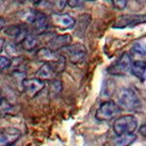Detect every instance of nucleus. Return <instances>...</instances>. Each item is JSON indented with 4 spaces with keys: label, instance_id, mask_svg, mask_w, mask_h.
I'll list each match as a JSON object with an SVG mask.
<instances>
[{
    "label": "nucleus",
    "instance_id": "f257e3e1",
    "mask_svg": "<svg viewBox=\"0 0 146 146\" xmlns=\"http://www.w3.org/2000/svg\"><path fill=\"white\" fill-rule=\"evenodd\" d=\"M119 105L129 111H136L141 107V101L135 91L129 88H123L117 95Z\"/></svg>",
    "mask_w": 146,
    "mask_h": 146
},
{
    "label": "nucleus",
    "instance_id": "f03ea898",
    "mask_svg": "<svg viewBox=\"0 0 146 146\" xmlns=\"http://www.w3.org/2000/svg\"><path fill=\"white\" fill-rule=\"evenodd\" d=\"M138 121L133 115H123L116 119L113 123V131L117 135L133 133L137 129Z\"/></svg>",
    "mask_w": 146,
    "mask_h": 146
},
{
    "label": "nucleus",
    "instance_id": "7ed1b4c3",
    "mask_svg": "<svg viewBox=\"0 0 146 146\" xmlns=\"http://www.w3.org/2000/svg\"><path fill=\"white\" fill-rule=\"evenodd\" d=\"M121 106L113 100H108L101 103L96 112V119L100 122L110 121L121 113Z\"/></svg>",
    "mask_w": 146,
    "mask_h": 146
},
{
    "label": "nucleus",
    "instance_id": "20e7f679",
    "mask_svg": "<svg viewBox=\"0 0 146 146\" xmlns=\"http://www.w3.org/2000/svg\"><path fill=\"white\" fill-rule=\"evenodd\" d=\"M146 23V14L143 15H122L116 19L113 23V28H129L135 25Z\"/></svg>",
    "mask_w": 146,
    "mask_h": 146
},
{
    "label": "nucleus",
    "instance_id": "39448f33",
    "mask_svg": "<svg viewBox=\"0 0 146 146\" xmlns=\"http://www.w3.org/2000/svg\"><path fill=\"white\" fill-rule=\"evenodd\" d=\"M64 56L69 58L70 62L74 63V64H78L84 62L85 58L87 56V50L86 48L80 43L71 44V45L67 46L62 50Z\"/></svg>",
    "mask_w": 146,
    "mask_h": 146
},
{
    "label": "nucleus",
    "instance_id": "423d86ee",
    "mask_svg": "<svg viewBox=\"0 0 146 146\" xmlns=\"http://www.w3.org/2000/svg\"><path fill=\"white\" fill-rule=\"evenodd\" d=\"M49 22L52 27H56L60 30L70 29L76 25V21L68 14L53 13L49 17Z\"/></svg>",
    "mask_w": 146,
    "mask_h": 146
},
{
    "label": "nucleus",
    "instance_id": "0eeeda50",
    "mask_svg": "<svg viewBox=\"0 0 146 146\" xmlns=\"http://www.w3.org/2000/svg\"><path fill=\"white\" fill-rule=\"evenodd\" d=\"M133 62L129 53H124L114 64L108 68V72L111 75H126L131 71Z\"/></svg>",
    "mask_w": 146,
    "mask_h": 146
},
{
    "label": "nucleus",
    "instance_id": "6e6552de",
    "mask_svg": "<svg viewBox=\"0 0 146 146\" xmlns=\"http://www.w3.org/2000/svg\"><path fill=\"white\" fill-rule=\"evenodd\" d=\"M23 87L25 94L29 98H35L45 87V81L38 78L25 79L23 81Z\"/></svg>",
    "mask_w": 146,
    "mask_h": 146
},
{
    "label": "nucleus",
    "instance_id": "1a4fd4ad",
    "mask_svg": "<svg viewBox=\"0 0 146 146\" xmlns=\"http://www.w3.org/2000/svg\"><path fill=\"white\" fill-rule=\"evenodd\" d=\"M31 25L36 33L43 34L44 32L48 30V28L51 25L50 22H49V18L47 17L43 12L35 11V15L33 21L31 23Z\"/></svg>",
    "mask_w": 146,
    "mask_h": 146
},
{
    "label": "nucleus",
    "instance_id": "9d476101",
    "mask_svg": "<svg viewBox=\"0 0 146 146\" xmlns=\"http://www.w3.org/2000/svg\"><path fill=\"white\" fill-rule=\"evenodd\" d=\"M35 56L40 60V62H43L44 63H50V64L54 65L56 64L58 60L62 58V55H60L56 52H54L51 50L50 48H41L35 54Z\"/></svg>",
    "mask_w": 146,
    "mask_h": 146
},
{
    "label": "nucleus",
    "instance_id": "9b49d317",
    "mask_svg": "<svg viewBox=\"0 0 146 146\" xmlns=\"http://www.w3.org/2000/svg\"><path fill=\"white\" fill-rule=\"evenodd\" d=\"M72 44V37L69 34H62L53 37L48 41V48L54 52H58L60 50H63L67 46Z\"/></svg>",
    "mask_w": 146,
    "mask_h": 146
},
{
    "label": "nucleus",
    "instance_id": "f8f14e48",
    "mask_svg": "<svg viewBox=\"0 0 146 146\" xmlns=\"http://www.w3.org/2000/svg\"><path fill=\"white\" fill-rule=\"evenodd\" d=\"M21 136V131L15 128H6L0 133V144L1 146L14 145Z\"/></svg>",
    "mask_w": 146,
    "mask_h": 146
},
{
    "label": "nucleus",
    "instance_id": "ddd939ff",
    "mask_svg": "<svg viewBox=\"0 0 146 146\" xmlns=\"http://www.w3.org/2000/svg\"><path fill=\"white\" fill-rule=\"evenodd\" d=\"M4 33L7 36L11 37L15 40L16 44H22L23 41L27 37V35L29 34L27 31V29L21 25H11V27H7L4 30Z\"/></svg>",
    "mask_w": 146,
    "mask_h": 146
},
{
    "label": "nucleus",
    "instance_id": "4468645a",
    "mask_svg": "<svg viewBox=\"0 0 146 146\" xmlns=\"http://www.w3.org/2000/svg\"><path fill=\"white\" fill-rule=\"evenodd\" d=\"M58 75L56 72L55 68L50 63H44L42 66L39 67V69L36 72V78L43 81H48V80H52L53 81L55 77Z\"/></svg>",
    "mask_w": 146,
    "mask_h": 146
},
{
    "label": "nucleus",
    "instance_id": "2eb2a0df",
    "mask_svg": "<svg viewBox=\"0 0 146 146\" xmlns=\"http://www.w3.org/2000/svg\"><path fill=\"white\" fill-rule=\"evenodd\" d=\"M131 72L133 76L140 80L146 79V62L144 60H135L133 62Z\"/></svg>",
    "mask_w": 146,
    "mask_h": 146
},
{
    "label": "nucleus",
    "instance_id": "dca6fc26",
    "mask_svg": "<svg viewBox=\"0 0 146 146\" xmlns=\"http://www.w3.org/2000/svg\"><path fill=\"white\" fill-rule=\"evenodd\" d=\"M136 139V135L135 133H129V135H119L113 140V146H129Z\"/></svg>",
    "mask_w": 146,
    "mask_h": 146
},
{
    "label": "nucleus",
    "instance_id": "f3484780",
    "mask_svg": "<svg viewBox=\"0 0 146 146\" xmlns=\"http://www.w3.org/2000/svg\"><path fill=\"white\" fill-rule=\"evenodd\" d=\"M22 48L25 51H32L36 48V46L38 45V39H37L36 35L33 34H28L27 37L23 41V43L21 44Z\"/></svg>",
    "mask_w": 146,
    "mask_h": 146
},
{
    "label": "nucleus",
    "instance_id": "a211bd4d",
    "mask_svg": "<svg viewBox=\"0 0 146 146\" xmlns=\"http://www.w3.org/2000/svg\"><path fill=\"white\" fill-rule=\"evenodd\" d=\"M62 90V84L60 80H55L54 79L51 83L50 86V95L52 96H58V94Z\"/></svg>",
    "mask_w": 146,
    "mask_h": 146
},
{
    "label": "nucleus",
    "instance_id": "6ab92c4d",
    "mask_svg": "<svg viewBox=\"0 0 146 146\" xmlns=\"http://www.w3.org/2000/svg\"><path fill=\"white\" fill-rule=\"evenodd\" d=\"M53 5L56 13H60L68 5V0H53Z\"/></svg>",
    "mask_w": 146,
    "mask_h": 146
},
{
    "label": "nucleus",
    "instance_id": "aec40b11",
    "mask_svg": "<svg viewBox=\"0 0 146 146\" xmlns=\"http://www.w3.org/2000/svg\"><path fill=\"white\" fill-rule=\"evenodd\" d=\"M133 51L139 55H146V44L141 42H136L133 47Z\"/></svg>",
    "mask_w": 146,
    "mask_h": 146
},
{
    "label": "nucleus",
    "instance_id": "412c9836",
    "mask_svg": "<svg viewBox=\"0 0 146 146\" xmlns=\"http://www.w3.org/2000/svg\"><path fill=\"white\" fill-rule=\"evenodd\" d=\"M5 51L11 56H17L19 55L17 45H15V44H7L5 46Z\"/></svg>",
    "mask_w": 146,
    "mask_h": 146
},
{
    "label": "nucleus",
    "instance_id": "4be33fe9",
    "mask_svg": "<svg viewBox=\"0 0 146 146\" xmlns=\"http://www.w3.org/2000/svg\"><path fill=\"white\" fill-rule=\"evenodd\" d=\"M112 5L117 10H123L127 7L128 4V0H111Z\"/></svg>",
    "mask_w": 146,
    "mask_h": 146
},
{
    "label": "nucleus",
    "instance_id": "5701e85b",
    "mask_svg": "<svg viewBox=\"0 0 146 146\" xmlns=\"http://www.w3.org/2000/svg\"><path fill=\"white\" fill-rule=\"evenodd\" d=\"M11 65V60L6 56H2L0 58V66H1V71L5 70L7 67H9Z\"/></svg>",
    "mask_w": 146,
    "mask_h": 146
},
{
    "label": "nucleus",
    "instance_id": "b1692460",
    "mask_svg": "<svg viewBox=\"0 0 146 146\" xmlns=\"http://www.w3.org/2000/svg\"><path fill=\"white\" fill-rule=\"evenodd\" d=\"M11 109H12V106H11L10 103H9L8 101L5 100V98H1V111L7 112V111H9V110H11Z\"/></svg>",
    "mask_w": 146,
    "mask_h": 146
},
{
    "label": "nucleus",
    "instance_id": "393cba45",
    "mask_svg": "<svg viewBox=\"0 0 146 146\" xmlns=\"http://www.w3.org/2000/svg\"><path fill=\"white\" fill-rule=\"evenodd\" d=\"M84 0H68V6L71 8H77L83 4Z\"/></svg>",
    "mask_w": 146,
    "mask_h": 146
},
{
    "label": "nucleus",
    "instance_id": "a878e982",
    "mask_svg": "<svg viewBox=\"0 0 146 146\" xmlns=\"http://www.w3.org/2000/svg\"><path fill=\"white\" fill-rule=\"evenodd\" d=\"M140 133H142V135H146V125H143L142 127H141V129H140Z\"/></svg>",
    "mask_w": 146,
    "mask_h": 146
},
{
    "label": "nucleus",
    "instance_id": "bb28decb",
    "mask_svg": "<svg viewBox=\"0 0 146 146\" xmlns=\"http://www.w3.org/2000/svg\"><path fill=\"white\" fill-rule=\"evenodd\" d=\"M30 2H31V3H33L34 5H37V4H39L40 2L42 1V0H29Z\"/></svg>",
    "mask_w": 146,
    "mask_h": 146
},
{
    "label": "nucleus",
    "instance_id": "cd10ccee",
    "mask_svg": "<svg viewBox=\"0 0 146 146\" xmlns=\"http://www.w3.org/2000/svg\"><path fill=\"white\" fill-rule=\"evenodd\" d=\"M3 25H4V19L1 18V28L3 27Z\"/></svg>",
    "mask_w": 146,
    "mask_h": 146
},
{
    "label": "nucleus",
    "instance_id": "c85d7f7f",
    "mask_svg": "<svg viewBox=\"0 0 146 146\" xmlns=\"http://www.w3.org/2000/svg\"><path fill=\"white\" fill-rule=\"evenodd\" d=\"M137 2H139V3H144V2H146V0H136Z\"/></svg>",
    "mask_w": 146,
    "mask_h": 146
},
{
    "label": "nucleus",
    "instance_id": "c756f323",
    "mask_svg": "<svg viewBox=\"0 0 146 146\" xmlns=\"http://www.w3.org/2000/svg\"><path fill=\"white\" fill-rule=\"evenodd\" d=\"M18 1H20V2H23L25 0H18Z\"/></svg>",
    "mask_w": 146,
    "mask_h": 146
},
{
    "label": "nucleus",
    "instance_id": "7c9ffc66",
    "mask_svg": "<svg viewBox=\"0 0 146 146\" xmlns=\"http://www.w3.org/2000/svg\"><path fill=\"white\" fill-rule=\"evenodd\" d=\"M88 1H96V0H88Z\"/></svg>",
    "mask_w": 146,
    "mask_h": 146
},
{
    "label": "nucleus",
    "instance_id": "2f4dec72",
    "mask_svg": "<svg viewBox=\"0 0 146 146\" xmlns=\"http://www.w3.org/2000/svg\"><path fill=\"white\" fill-rule=\"evenodd\" d=\"M10 146H15V145H10Z\"/></svg>",
    "mask_w": 146,
    "mask_h": 146
}]
</instances>
